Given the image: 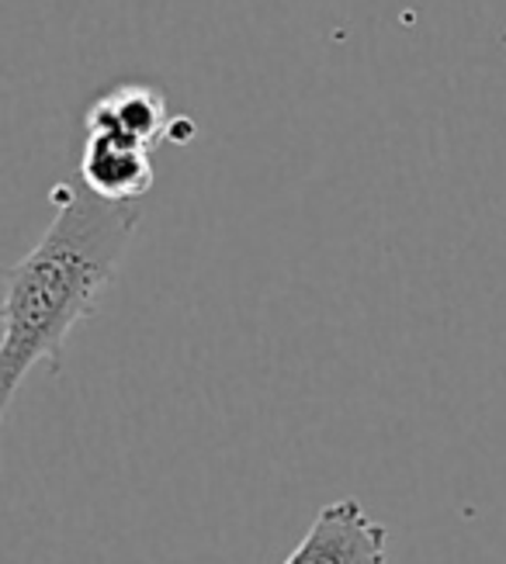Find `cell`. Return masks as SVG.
Wrapping results in <instances>:
<instances>
[{"label": "cell", "mask_w": 506, "mask_h": 564, "mask_svg": "<svg viewBox=\"0 0 506 564\" xmlns=\"http://www.w3.org/2000/svg\"><path fill=\"white\" fill-rule=\"evenodd\" d=\"M84 132H108V135L147 145V150H157V145L171 135L166 97L147 84H118L87 108Z\"/></svg>", "instance_id": "obj_4"}, {"label": "cell", "mask_w": 506, "mask_h": 564, "mask_svg": "<svg viewBox=\"0 0 506 564\" xmlns=\"http://www.w3.org/2000/svg\"><path fill=\"white\" fill-rule=\"evenodd\" d=\"M56 218L35 247L4 271L0 305V415H8L25 375L63 367V347L101 294L115 284L139 229L136 205H115L84 184L53 187Z\"/></svg>", "instance_id": "obj_1"}, {"label": "cell", "mask_w": 506, "mask_h": 564, "mask_svg": "<svg viewBox=\"0 0 506 564\" xmlns=\"http://www.w3.org/2000/svg\"><path fill=\"white\" fill-rule=\"evenodd\" d=\"M284 564H389V533L357 499H341L316 512Z\"/></svg>", "instance_id": "obj_2"}, {"label": "cell", "mask_w": 506, "mask_h": 564, "mask_svg": "<svg viewBox=\"0 0 506 564\" xmlns=\"http://www.w3.org/2000/svg\"><path fill=\"white\" fill-rule=\"evenodd\" d=\"M80 184L115 205H132L153 191V150L108 132H84L77 163Z\"/></svg>", "instance_id": "obj_3"}]
</instances>
